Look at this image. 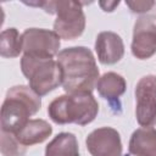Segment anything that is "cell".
I'll use <instances>...</instances> for the list:
<instances>
[{"instance_id":"cell-14","label":"cell","mask_w":156,"mask_h":156,"mask_svg":"<svg viewBox=\"0 0 156 156\" xmlns=\"http://www.w3.org/2000/svg\"><path fill=\"white\" fill-rule=\"evenodd\" d=\"M44 156H79V145L73 133H58L45 147Z\"/></svg>"},{"instance_id":"cell-7","label":"cell","mask_w":156,"mask_h":156,"mask_svg":"<svg viewBox=\"0 0 156 156\" xmlns=\"http://www.w3.org/2000/svg\"><path fill=\"white\" fill-rule=\"evenodd\" d=\"M61 38L50 29L28 28L22 33L23 55L54 58L60 52Z\"/></svg>"},{"instance_id":"cell-6","label":"cell","mask_w":156,"mask_h":156,"mask_svg":"<svg viewBox=\"0 0 156 156\" xmlns=\"http://www.w3.org/2000/svg\"><path fill=\"white\" fill-rule=\"evenodd\" d=\"M135 117L141 127L156 124V76L146 74L141 77L134 90Z\"/></svg>"},{"instance_id":"cell-4","label":"cell","mask_w":156,"mask_h":156,"mask_svg":"<svg viewBox=\"0 0 156 156\" xmlns=\"http://www.w3.org/2000/svg\"><path fill=\"white\" fill-rule=\"evenodd\" d=\"M29 6L41 7L46 13L56 15L54 21V32L65 40L79 38L85 29V15L82 9L84 2L72 0H49L24 2Z\"/></svg>"},{"instance_id":"cell-12","label":"cell","mask_w":156,"mask_h":156,"mask_svg":"<svg viewBox=\"0 0 156 156\" xmlns=\"http://www.w3.org/2000/svg\"><path fill=\"white\" fill-rule=\"evenodd\" d=\"M52 134V127L45 119L34 118L29 119L24 127H22L17 133L16 138L24 146H30L34 144H40L45 141Z\"/></svg>"},{"instance_id":"cell-18","label":"cell","mask_w":156,"mask_h":156,"mask_svg":"<svg viewBox=\"0 0 156 156\" xmlns=\"http://www.w3.org/2000/svg\"><path fill=\"white\" fill-rule=\"evenodd\" d=\"M118 5H119V1H99V6L105 12H113Z\"/></svg>"},{"instance_id":"cell-9","label":"cell","mask_w":156,"mask_h":156,"mask_svg":"<svg viewBox=\"0 0 156 156\" xmlns=\"http://www.w3.org/2000/svg\"><path fill=\"white\" fill-rule=\"evenodd\" d=\"M85 145L91 156H122L119 133L112 127H100L88 134Z\"/></svg>"},{"instance_id":"cell-11","label":"cell","mask_w":156,"mask_h":156,"mask_svg":"<svg viewBox=\"0 0 156 156\" xmlns=\"http://www.w3.org/2000/svg\"><path fill=\"white\" fill-rule=\"evenodd\" d=\"M128 151L133 156H156V129L152 127L135 129L130 135Z\"/></svg>"},{"instance_id":"cell-5","label":"cell","mask_w":156,"mask_h":156,"mask_svg":"<svg viewBox=\"0 0 156 156\" xmlns=\"http://www.w3.org/2000/svg\"><path fill=\"white\" fill-rule=\"evenodd\" d=\"M21 71L28 79L30 89L40 98L62 85V71L54 58L23 55Z\"/></svg>"},{"instance_id":"cell-16","label":"cell","mask_w":156,"mask_h":156,"mask_svg":"<svg viewBox=\"0 0 156 156\" xmlns=\"http://www.w3.org/2000/svg\"><path fill=\"white\" fill-rule=\"evenodd\" d=\"M0 150H1L2 156H24L27 151V146L21 144L13 133L1 130Z\"/></svg>"},{"instance_id":"cell-10","label":"cell","mask_w":156,"mask_h":156,"mask_svg":"<svg viewBox=\"0 0 156 156\" xmlns=\"http://www.w3.org/2000/svg\"><path fill=\"white\" fill-rule=\"evenodd\" d=\"M98 60L102 65H115L124 55V43L121 35L111 30L100 32L95 39Z\"/></svg>"},{"instance_id":"cell-8","label":"cell","mask_w":156,"mask_h":156,"mask_svg":"<svg viewBox=\"0 0 156 156\" xmlns=\"http://www.w3.org/2000/svg\"><path fill=\"white\" fill-rule=\"evenodd\" d=\"M130 50L139 60H147L156 54V12L139 16L134 24Z\"/></svg>"},{"instance_id":"cell-1","label":"cell","mask_w":156,"mask_h":156,"mask_svg":"<svg viewBox=\"0 0 156 156\" xmlns=\"http://www.w3.org/2000/svg\"><path fill=\"white\" fill-rule=\"evenodd\" d=\"M62 71V88L67 94L93 93L99 80V68L93 51L87 46H71L57 54Z\"/></svg>"},{"instance_id":"cell-17","label":"cell","mask_w":156,"mask_h":156,"mask_svg":"<svg viewBox=\"0 0 156 156\" xmlns=\"http://www.w3.org/2000/svg\"><path fill=\"white\" fill-rule=\"evenodd\" d=\"M126 5L130 9L133 13H139V15H145L149 11L152 10V7L156 6L155 1L151 0H136V1H126Z\"/></svg>"},{"instance_id":"cell-2","label":"cell","mask_w":156,"mask_h":156,"mask_svg":"<svg viewBox=\"0 0 156 156\" xmlns=\"http://www.w3.org/2000/svg\"><path fill=\"white\" fill-rule=\"evenodd\" d=\"M41 107V98L29 85H13L1 106L0 124L2 132L17 133Z\"/></svg>"},{"instance_id":"cell-3","label":"cell","mask_w":156,"mask_h":156,"mask_svg":"<svg viewBox=\"0 0 156 156\" xmlns=\"http://www.w3.org/2000/svg\"><path fill=\"white\" fill-rule=\"evenodd\" d=\"M98 112L99 104L91 93L60 95L48 106V115L56 124L87 126L95 119Z\"/></svg>"},{"instance_id":"cell-15","label":"cell","mask_w":156,"mask_h":156,"mask_svg":"<svg viewBox=\"0 0 156 156\" xmlns=\"http://www.w3.org/2000/svg\"><path fill=\"white\" fill-rule=\"evenodd\" d=\"M22 51V34L13 27L4 29L0 34V55L5 58H13Z\"/></svg>"},{"instance_id":"cell-13","label":"cell","mask_w":156,"mask_h":156,"mask_svg":"<svg viewBox=\"0 0 156 156\" xmlns=\"http://www.w3.org/2000/svg\"><path fill=\"white\" fill-rule=\"evenodd\" d=\"M96 89L101 98L112 102L118 100V98L124 94L127 89V82L121 74L116 72H106L99 78Z\"/></svg>"}]
</instances>
